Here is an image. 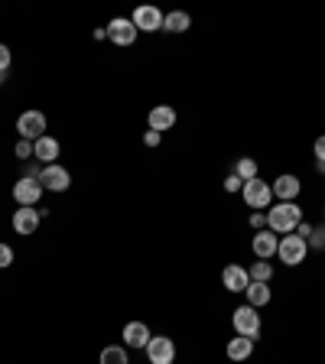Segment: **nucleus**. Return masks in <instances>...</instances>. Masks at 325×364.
<instances>
[{
  "label": "nucleus",
  "mask_w": 325,
  "mask_h": 364,
  "mask_svg": "<svg viewBox=\"0 0 325 364\" xmlns=\"http://www.w3.org/2000/svg\"><path fill=\"white\" fill-rule=\"evenodd\" d=\"M146 121H150V130H156V134H163V130H169L176 124V111L169 105H156L150 111V117H146Z\"/></svg>",
  "instance_id": "obj_17"
},
{
  "label": "nucleus",
  "mask_w": 325,
  "mask_h": 364,
  "mask_svg": "<svg viewBox=\"0 0 325 364\" xmlns=\"http://www.w3.org/2000/svg\"><path fill=\"white\" fill-rule=\"evenodd\" d=\"M159 140H163V134H156V130H146V134H144V144L146 146H159Z\"/></svg>",
  "instance_id": "obj_30"
},
{
  "label": "nucleus",
  "mask_w": 325,
  "mask_h": 364,
  "mask_svg": "<svg viewBox=\"0 0 325 364\" xmlns=\"http://www.w3.org/2000/svg\"><path fill=\"white\" fill-rule=\"evenodd\" d=\"M250 351H254V338H244V335H238V338L228 341V358H231V361H247Z\"/></svg>",
  "instance_id": "obj_18"
},
{
  "label": "nucleus",
  "mask_w": 325,
  "mask_h": 364,
  "mask_svg": "<svg viewBox=\"0 0 325 364\" xmlns=\"http://www.w3.org/2000/svg\"><path fill=\"white\" fill-rule=\"evenodd\" d=\"M293 235H299V237H306V241H309V235H312V225H306V221H299V228H296Z\"/></svg>",
  "instance_id": "obj_32"
},
{
  "label": "nucleus",
  "mask_w": 325,
  "mask_h": 364,
  "mask_svg": "<svg viewBox=\"0 0 325 364\" xmlns=\"http://www.w3.org/2000/svg\"><path fill=\"white\" fill-rule=\"evenodd\" d=\"M10 62H14V55H10V49H7V46L0 43V75H7Z\"/></svg>",
  "instance_id": "obj_26"
},
{
  "label": "nucleus",
  "mask_w": 325,
  "mask_h": 364,
  "mask_svg": "<svg viewBox=\"0 0 325 364\" xmlns=\"http://www.w3.org/2000/svg\"><path fill=\"white\" fill-rule=\"evenodd\" d=\"M16 134H20V140L36 144L39 136H46V114L43 111H23L20 117H16Z\"/></svg>",
  "instance_id": "obj_3"
},
{
  "label": "nucleus",
  "mask_w": 325,
  "mask_h": 364,
  "mask_svg": "<svg viewBox=\"0 0 325 364\" xmlns=\"http://www.w3.org/2000/svg\"><path fill=\"white\" fill-rule=\"evenodd\" d=\"M306 254H309V244H306V237H299V235H283L280 237L277 257H280L287 267H299L306 260Z\"/></svg>",
  "instance_id": "obj_2"
},
{
  "label": "nucleus",
  "mask_w": 325,
  "mask_h": 364,
  "mask_svg": "<svg viewBox=\"0 0 325 364\" xmlns=\"http://www.w3.org/2000/svg\"><path fill=\"white\" fill-rule=\"evenodd\" d=\"M16 156H20L23 163H30L33 159V144L30 140H20V144H16Z\"/></svg>",
  "instance_id": "obj_24"
},
{
  "label": "nucleus",
  "mask_w": 325,
  "mask_h": 364,
  "mask_svg": "<svg viewBox=\"0 0 325 364\" xmlns=\"http://www.w3.org/2000/svg\"><path fill=\"white\" fill-rule=\"evenodd\" d=\"M146 361L150 364H173L176 361V341L169 335H153L146 345Z\"/></svg>",
  "instance_id": "obj_7"
},
{
  "label": "nucleus",
  "mask_w": 325,
  "mask_h": 364,
  "mask_svg": "<svg viewBox=\"0 0 325 364\" xmlns=\"http://www.w3.org/2000/svg\"><path fill=\"white\" fill-rule=\"evenodd\" d=\"M189 26H192V16L186 10H173V14L163 16V30H169V33H186Z\"/></svg>",
  "instance_id": "obj_20"
},
{
  "label": "nucleus",
  "mask_w": 325,
  "mask_h": 364,
  "mask_svg": "<svg viewBox=\"0 0 325 364\" xmlns=\"http://www.w3.org/2000/svg\"><path fill=\"white\" fill-rule=\"evenodd\" d=\"M95 39H107V26H98V30H95Z\"/></svg>",
  "instance_id": "obj_33"
},
{
  "label": "nucleus",
  "mask_w": 325,
  "mask_h": 364,
  "mask_svg": "<svg viewBox=\"0 0 325 364\" xmlns=\"http://www.w3.org/2000/svg\"><path fill=\"white\" fill-rule=\"evenodd\" d=\"M150 328H146V322H127L124 326V348H137L144 351L146 345H150Z\"/></svg>",
  "instance_id": "obj_13"
},
{
  "label": "nucleus",
  "mask_w": 325,
  "mask_h": 364,
  "mask_svg": "<svg viewBox=\"0 0 325 364\" xmlns=\"http://www.w3.org/2000/svg\"><path fill=\"white\" fill-rule=\"evenodd\" d=\"M303 221V208L296 202H280V205H270L267 212V228L273 235H293L296 228Z\"/></svg>",
  "instance_id": "obj_1"
},
{
  "label": "nucleus",
  "mask_w": 325,
  "mask_h": 364,
  "mask_svg": "<svg viewBox=\"0 0 325 364\" xmlns=\"http://www.w3.org/2000/svg\"><path fill=\"white\" fill-rule=\"evenodd\" d=\"M0 85H4V75H0Z\"/></svg>",
  "instance_id": "obj_34"
},
{
  "label": "nucleus",
  "mask_w": 325,
  "mask_h": 364,
  "mask_svg": "<svg viewBox=\"0 0 325 364\" xmlns=\"http://www.w3.org/2000/svg\"><path fill=\"white\" fill-rule=\"evenodd\" d=\"M257 159H254V156H241V159H238V163H235V176H238V179H241V182H250V179H257Z\"/></svg>",
  "instance_id": "obj_21"
},
{
  "label": "nucleus",
  "mask_w": 325,
  "mask_h": 364,
  "mask_svg": "<svg viewBox=\"0 0 325 364\" xmlns=\"http://www.w3.org/2000/svg\"><path fill=\"white\" fill-rule=\"evenodd\" d=\"M130 23L137 26V33H156L163 30V10L153 7V4H144V7H137Z\"/></svg>",
  "instance_id": "obj_8"
},
{
  "label": "nucleus",
  "mask_w": 325,
  "mask_h": 364,
  "mask_svg": "<svg viewBox=\"0 0 325 364\" xmlns=\"http://www.w3.org/2000/svg\"><path fill=\"white\" fill-rule=\"evenodd\" d=\"M101 364H127V348L124 345H107L101 351Z\"/></svg>",
  "instance_id": "obj_22"
},
{
  "label": "nucleus",
  "mask_w": 325,
  "mask_h": 364,
  "mask_svg": "<svg viewBox=\"0 0 325 364\" xmlns=\"http://www.w3.org/2000/svg\"><path fill=\"white\" fill-rule=\"evenodd\" d=\"M309 247H325V228H312V235H309Z\"/></svg>",
  "instance_id": "obj_25"
},
{
  "label": "nucleus",
  "mask_w": 325,
  "mask_h": 364,
  "mask_svg": "<svg viewBox=\"0 0 325 364\" xmlns=\"http://www.w3.org/2000/svg\"><path fill=\"white\" fill-rule=\"evenodd\" d=\"M39 182H43L46 192H68V186H72V176H68L65 166L53 163V166H43V169H39Z\"/></svg>",
  "instance_id": "obj_9"
},
{
  "label": "nucleus",
  "mask_w": 325,
  "mask_h": 364,
  "mask_svg": "<svg viewBox=\"0 0 325 364\" xmlns=\"http://www.w3.org/2000/svg\"><path fill=\"white\" fill-rule=\"evenodd\" d=\"M244 293H247V306H254V309H260V306H267L270 303V287H267V283H257V280H250V287L244 289Z\"/></svg>",
  "instance_id": "obj_19"
},
{
  "label": "nucleus",
  "mask_w": 325,
  "mask_h": 364,
  "mask_svg": "<svg viewBox=\"0 0 325 364\" xmlns=\"http://www.w3.org/2000/svg\"><path fill=\"white\" fill-rule=\"evenodd\" d=\"M107 39H111L114 46H130L137 39V26L127 16H117V20H111V26H107Z\"/></svg>",
  "instance_id": "obj_14"
},
{
  "label": "nucleus",
  "mask_w": 325,
  "mask_h": 364,
  "mask_svg": "<svg viewBox=\"0 0 325 364\" xmlns=\"http://www.w3.org/2000/svg\"><path fill=\"white\" fill-rule=\"evenodd\" d=\"M43 182L33 179V176H23L20 182L14 186V202L20 205V208H36L39 198H43Z\"/></svg>",
  "instance_id": "obj_5"
},
{
  "label": "nucleus",
  "mask_w": 325,
  "mask_h": 364,
  "mask_svg": "<svg viewBox=\"0 0 325 364\" xmlns=\"http://www.w3.org/2000/svg\"><path fill=\"white\" fill-rule=\"evenodd\" d=\"M273 198H280V202H296V196H299V189H303V186H299V179H296V176H289V173H283V176H277V179H273Z\"/></svg>",
  "instance_id": "obj_16"
},
{
  "label": "nucleus",
  "mask_w": 325,
  "mask_h": 364,
  "mask_svg": "<svg viewBox=\"0 0 325 364\" xmlns=\"http://www.w3.org/2000/svg\"><path fill=\"white\" fill-rule=\"evenodd\" d=\"M241 196H244V202L250 205V208H257V212H264V208H270V202H273V189L267 186L264 179H250V182H244V189H241Z\"/></svg>",
  "instance_id": "obj_6"
},
{
  "label": "nucleus",
  "mask_w": 325,
  "mask_h": 364,
  "mask_svg": "<svg viewBox=\"0 0 325 364\" xmlns=\"http://www.w3.org/2000/svg\"><path fill=\"white\" fill-rule=\"evenodd\" d=\"M59 140H55V136H39L36 144H33V159H36V163H43V166H53L55 159H59Z\"/></svg>",
  "instance_id": "obj_12"
},
{
  "label": "nucleus",
  "mask_w": 325,
  "mask_h": 364,
  "mask_svg": "<svg viewBox=\"0 0 325 364\" xmlns=\"http://www.w3.org/2000/svg\"><path fill=\"white\" fill-rule=\"evenodd\" d=\"M221 283H225L228 293H244V289L250 287V273L244 270L241 264H228L225 270H221Z\"/></svg>",
  "instance_id": "obj_11"
},
{
  "label": "nucleus",
  "mask_w": 325,
  "mask_h": 364,
  "mask_svg": "<svg viewBox=\"0 0 325 364\" xmlns=\"http://www.w3.org/2000/svg\"><path fill=\"white\" fill-rule=\"evenodd\" d=\"M39 208H16L14 212V231L16 235H23V237H30V235H36V228H39Z\"/></svg>",
  "instance_id": "obj_15"
},
{
  "label": "nucleus",
  "mask_w": 325,
  "mask_h": 364,
  "mask_svg": "<svg viewBox=\"0 0 325 364\" xmlns=\"http://www.w3.org/2000/svg\"><path fill=\"white\" fill-rule=\"evenodd\" d=\"M250 280H257V283H270L273 280V267L267 264V260H254V267H250Z\"/></svg>",
  "instance_id": "obj_23"
},
{
  "label": "nucleus",
  "mask_w": 325,
  "mask_h": 364,
  "mask_svg": "<svg viewBox=\"0 0 325 364\" xmlns=\"http://www.w3.org/2000/svg\"><path fill=\"white\" fill-rule=\"evenodd\" d=\"M225 189L228 192H238V189H244V182L238 179V176H228V179H225Z\"/></svg>",
  "instance_id": "obj_31"
},
{
  "label": "nucleus",
  "mask_w": 325,
  "mask_h": 364,
  "mask_svg": "<svg viewBox=\"0 0 325 364\" xmlns=\"http://www.w3.org/2000/svg\"><path fill=\"white\" fill-rule=\"evenodd\" d=\"M250 228H254V231H264V228H267V212H254V215H250Z\"/></svg>",
  "instance_id": "obj_29"
},
{
  "label": "nucleus",
  "mask_w": 325,
  "mask_h": 364,
  "mask_svg": "<svg viewBox=\"0 0 325 364\" xmlns=\"http://www.w3.org/2000/svg\"><path fill=\"white\" fill-rule=\"evenodd\" d=\"M10 264H14V247L0 244V270H4V267H10Z\"/></svg>",
  "instance_id": "obj_28"
},
{
  "label": "nucleus",
  "mask_w": 325,
  "mask_h": 364,
  "mask_svg": "<svg viewBox=\"0 0 325 364\" xmlns=\"http://www.w3.org/2000/svg\"><path fill=\"white\" fill-rule=\"evenodd\" d=\"M312 153H316V159H319V169L325 173V136H319L316 140V146H312Z\"/></svg>",
  "instance_id": "obj_27"
},
{
  "label": "nucleus",
  "mask_w": 325,
  "mask_h": 364,
  "mask_svg": "<svg viewBox=\"0 0 325 364\" xmlns=\"http://www.w3.org/2000/svg\"><path fill=\"white\" fill-rule=\"evenodd\" d=\"M250 247H254L257 260H270V257H277V247H280V235H273L270 228H264V231H257V235H254Z\"/></svg>",
  "instance_id": "obj_10"
},
{
  "label": "nucleus",
  "mask_w": 325,
  "mask_h": 364,
  "mask_svg": "<svg viewBox=\"0 0 325 364\" xmlns=\"http://www.w3.org/2000/svg\"><path fill=\"white\" fill-rule=\"evenodd\" d=\"M231 326H235L238 335L244 338H257L260 335V312L254 306H238L235 316H231Z\"/></svg>",
  "instance_id": "obj_4"
}]
</instances>
